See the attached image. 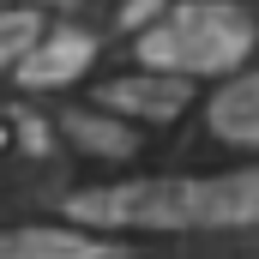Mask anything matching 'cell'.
Returning a JSON list of instances; mask_svg holds the SVG:
<instances>
[{"mask_svg": "<svg viewBox=\"0 0 259 259\" xmlns=\"http://www.w3.org/2000/svg\"><path fill=\"white\" fill-rule=\"evenodd\" d=\"M0 259H127V253L84 229H6Z\"/></svg>", "mask_w": 259, "mask_h": 259, "instance_id": "5b68a950", "label": "cell"}, {"mask_svg": "<svg viewBox=\"0 0 259 259\" xmlns=\"http://www.w3.org/2000/svg\"><path fill=\"white\" fill-rule=\"evenodd\" d=\"M66 211H72V223H91V229H217V223H259V169L205 175V181L91 187Z\"/></svg>", "mask_w": 259, "mask_h": 259, "instance_id": "6da1fadb", "label": "cell"}, {"mask_svg": "<svg viewBox=\"0 0 259 259\" xmlns=\"http://www.w3.org/2000/svg\"><path fill=\"white\" fill-rule=\"evenodd\" d=\"M55 6H66V0H55Z\"/></svg>", "mask_w": 259, "mask_h": 259, "instance_id": "9c48e42d", "label": "cell"}, {"mask_svg": "<svg viewBox=\"0 0 259 259\" xmlns=\"http://www.w3.org/2000/svg\"><path fill=\"white\" fill-rule=\"evenodd\" d=\"M187 78L175 72H133V78H115L103 84V109L109 115H145V121H175L187 109Z\"/></svg>", "mask_w": 259, "mask_h": 259, "instance_id": "3957f363", "label": "cell"}, {"mask_svg": "<svg viewBox=\"0 0 259 259\" xmlns=\"http://www.w3.org/2000/svg\"><path fill=\"white\" fill-rule=\"evenodd\" d=\"M97 55V42L84 36V30H42L36 42H30V55L18 61V78L30 84V91H55V84H72L84 66Z\"/></svg>", "mask_w": 259, "mask_h": 259, "instance_id": "277c9868", "label": "cell"}, {"mask_svg": "<svg viewBox=\"0 0 259 259\" xmlns=\"http://www.w3.org/2000/svg\"><path fill=\"white\" fill-rule=\"evenodd\" d=\"M42 36V18L30 12V6H12V12H0V66H18L30 55V42Z\"/></svg>", "mask_w": 259, "mask_h": 259, "instance_id": "ba28073f", "label": "cell"}, {"mask_svg": "<svg viewBox=\"0 0 259 259\" xmlns=\"http://www.w3.org/2000/svg\"><path fill=\"white\" fill-rule=\"evenodd\" d=\"M253 49V18L229 0H187L175 12H163L145 36H139V55L151 72H175V78H193V72H229V66L247 61Z\"/></svg>", "mask_w": 259, "mask_h": 259, "instance_id": "7a4b0ae2", "label": "cell"}, {"mask_svg": "<svg viewBox=\"0 0 259 259\" xmlns=\"http://www.w3.org/2000/svg\"><path fill=\"white\" fill-rule=\"evenodd\" d=\"M66 133L84 151H97V157H127L133 151V133L121 121H109V115H66Z\"/></svg>", "mask_w": 259, "mask_h": 259, "instance_id": "52a82bcc", "label": "cell"}, {"mask_svg": "<svg viewBox=\"0 0 259 259\" xmlns=\"http://www.w3.org/2000/svg\"><path fill=\"white\" fill-rule=\"evenodd\" d=\"M211 133L229 145H259V72L229 78L211 97Z\"/></svg>", "mask_w": 259, "mask_h": 259, "instance_id": "8992f818", "label": "cell"}]
</instances>
